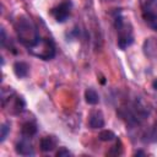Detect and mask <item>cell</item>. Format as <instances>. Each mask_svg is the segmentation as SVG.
<instances>
[{
    "label": "cell",
    "mask_w": 157,
    "mask_h": 157,
    "mask_svg": "<svg viewBox=\"0 0 157 157\" xmlns=\"http://www.w3.org/2000/svg\"><path fill=\"white\" fill-rule=\"evenodd\" d=\"M63 156H71V152L66 147H60L59 151L56 152V157H63Z\"/></svg>",
    "instance_id": "16"
},
{
    "label": "cell",
    "mask_w": 157,
    "mask_h": 157,
    "mask_svg": "<svg viewBox=\"0 0 157 157\" xmlns=\"http://www.w3.org/2000/svg\"><path fill=\"white\" fill-rule=\"evenodd\" d=\"M135 155H136V156H139V155H145V152H144V151H137Z\"/></svg>",
    "instance_id": "18"
},
{
    "label": "cell",
    "mask_w": 157,
    "mask_h": 157,
    "mask_svg": "<svg viewBox=\"0 0 157 157\" xmlns=\"http://www.w3.org/2000/svg\"><path fill=\"white\" fill-rule=\"evenodd\" d=\"M32 55L42 59V60H50L55 56V44L50 38H40V40L32 48L27 49Z\"/></svg>",
    "instance_id": "5"
},
{
    "label": "cell",
    "mask_w": 157,
    "mask_h": 157,
    "mask_svg": "<svg viewBox=\"0 0 157 157\" xmlns=\"http://www.w3.org/2000/svg\"><path fill=\"white\" fill-rule=\"evenodd\" d=\"M88 125L91 129H102L104 126V117L103 113L98 109H93L88 115Z\"/></svg>",
    "instance_id": "9"
},
{
    "label": "cell",
    "mask_w": 157,
    "mask_h": 157,
    "mask_svg": "<svg viewBox=\"0 0 157 157\" xmlns=\"http://www.w3.org/2000/svg\"><path fill=\"white\" fill-rule=\"evenodd\" d=\"M58 146V139L53 135H49V136H44L40 139V142H39V147L43 152H52L55 150V147Z\"/></svg>",
    "instance_id": "10"
},
{
    "label": "cell",
    "mask_w": 157,
    "mask_h": 157,
    "mask_svg": "<svg viewBox=\"0 0 157 157\" xmlns=\"http://www.w3.org/2000/svg\"><path fill=\"white\" fill-rule=\"evenodd\" d=\"M15 32L18 42L27 49L34 47L42 38L37 26L27 16H20L15 21Z\"/></svg>",
    "instance_id": "2"
},
{
    "label": "cell",
    "mask_w": 157,
    "mask_h": 157,
    "mask_svg": "<svg viewBox=\"0 0 157 157\" xmlns=\"http://www.w3.org/2000/svg\"><path fill=\"white\" fill-rule=\"evenodd\" d=\"M85 101L91 105H94V104L99 103V96H98L97 91L94 88H92V87L87 88L85 91Z\"/></svg>",
    "instance_id": "13"
},
{
    "label": "cell",
    "mask_w": 157,
    "mask_h": 157,
    "mask_svg": "<svg viewBox=\"0 0 157 157\" xmlns=\"http://www.w3.org/2000/svg\"><path fill=\"white\" fill-rule=\"evenodd\" d=\"M152 87H153V90H157V77H156L155 81L152 82Z\"/></svg>",
    "instance_id": "17"
},
{
    "label": "cell",
    "mask_w": 157,
    "mask_h": 157,
    "mask_svg": "<svg viewBox=\"0 0 157 157\" xmlns=\"http://www.w3.org/2000/svg\"><path fill=\"white\" fill-rule=\"evenodd\" d=\"M119 115L126 121V125L136 129L150 118L151 108L141 97H135L119 108Z\"/></svg>",
    "instance_id": "1"
},
{
    "label": "cell",
    "mask_w": 157,
    "mask_h": 157,
    "mask_svg": "<svg viewBox=\"0 0 157 157\" xmlns=\"http://www.w3.org/2000/svg\"><path fill=\"white\" fill-rule=\"evenodd\" d=\"M0 131H1V134H0V141L4 142L5 139H6V136H7V134H9V131H10V124L9 123H2L1 124V128H0Z\"/></svg>",
    "instance_id": "15"
},
{
    "label": "cell",
    "mask_w": 157,
    "mask_h": 157,
    "mask_svg": "<svg viewBox=\"0 0 157 157\" xmlns=\"http://www.w3.org/2000/svg\"><path fill=\"white\" fill-rule=\"evenodd\" d=\"M1 104L11 114H21L26 108V102L21 96H17L11 87L1 90Z\"/></svg>",
    "instance_id": "4"
},
{
    "label": "cell",
    "mask_w": 157,
    "mask_h": 157,
    "mask_svg": "<svg viewBox=\"0 0 157 157\" xmlns=\"http://www.w3.org/2000/svg\"><path fill=\"white\" fill-rule=\"evenodd\" d=\"M71 9H72L71 0H64L59 5H56L53 9H50V15L55 18L56 22L63 23L69 18V16L71 13Z\"/></svg>",
    "instance_id": "7"
},
{
    "label": "cell",
    "mask_w": 157,
    "mask_h": 157,
    "mask_svg": "<svg viewBox=\"0 0 157 157\" xmlns=\"http://www.w3.org/2000/svg\"><path fill=\"white\" fill-rule=\"evenodd\" d=\"M13 72L18 78H23L29 72V66L25 61H16L13 64Z\"/></svg>",
    "instance_id": "11"
},
{
    "label": "cell",
    "mask_w": 157,
    "mask_h": 157,
    "mask_svg": "<svg viewBox=\"0 0 157 157\" xmlns=\"http://www.w3.org/2000/svg\"><path fill=\"white\" fill-rule=\"evenodd\" d=\"M37 134V125L32 121H26L25 124H22L21 128V135L26 136V137H32Z\"/></svg>",
    "instance_id": "12"
},
{
    "label": "cell",
    "mask_w": 157,
    "mask_h": 157,
    "mask_svg": "<svg viewBox=\"0 0 157 157\" xmlns=\"http://www.w3.org/2000/svg\"><path fill=\"white\" fill-rule=\"evenodd\" d=\"M141 16L148 27L157 31V0H139Z\"/></svg>",
    "instance_id": "6"
},
{
    "label": "cell",
    "mask_w": 157,
    "mask_h": 157,
    "mask_svg": "<svg viewBox=\"0 0 157 157\" xmlns=\"http://www.w3.org/2000/svg\"><path fill=\"white\" fill-rule=\"evenodd\" d=\"M117 136L112 131V130H102L99 134H98V139L101 141H112L114 140Z\"/></svg>",
    "instance_id": "14"
},
{
    "label": "cell",
    "mask_w": 157,
    "mask_h": 157,
    "mask_svg": "<svg viewBox=\"0 0 157 157\" xmlns=\"http://www.w3.org/2000/svg\"><path fill=\"white\" fill-rule=\"evenodd\" d=\"M113 22L117 32V44L121 50H125L134 43V32L131 23L123 16L120 9H117L114 11Z\"/></svg>",
    "instance_id": "3"
},
{
    "label": "cell",
    "mask_w": 157,
    "mask_h": 157,
    "mask_svg": "<svg viewBox=\"0 0 157 157\" xmlns=\"http://www.w3.org/2000/svg\"><path fill=\"white\" fill-rule=\"evenodd\" d=\"M29 139L31 137L22 136L21 140H18L16 142L15 151L17 155H21V156H33L34 155V150H33V146H32Z\"/></svg>",
    "instance_id": "8"
}]
</instances>
